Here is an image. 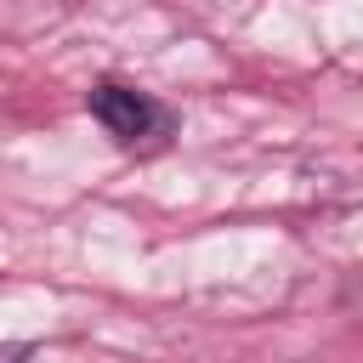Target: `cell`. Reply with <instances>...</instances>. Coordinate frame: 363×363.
I'll return each instance as SVG.
<instances>
[{
	"mask_svg": "<svg viewBox=\"0 0 363 363\" xmlns=\"http://www.w3.org/2000/svg\"><path fill=\"white\" fill-rule=\"evenodd\" d=\"M340 301H346V306H363V272H352V278H346V289H340Z\"/></svg>",
	"mask_w": 363,
	"mask_h": 363,
	"instance_id": "obj_2",
	"label": "cell"
},
{
	"mask_svg": "<svg viewBox=\"0 0 363 363\" xmlns=\"http://www.w3.org/2000/svg\"><path fill=\"white\" fill-rule=\"evenodd\" d=\"M91 113H96V125H102L108 136H119V142H142V136L164 130V113H159L142 91H130V85H119V79H102V85L91 91Z\"/></svg>",
	"mask_w": 363,
	"mask_h": 363,
	"instance_id": "obj_1",
	"label": "cell"
},
{
	"mask_svg": "<svg viewBox=\"0 0 363 363\" xmlns=\"http://www.w3.org/2000/svg\"><path fill=\"white\" fill-rule=\"evenodd\" d=\"M6 363H28V346H6Z\"/></svg>",
	"mask_w": 363,
	"mask_h": 363,
	"instance_id": "obj_3",
	"label": "cell"
}]
</instances>
